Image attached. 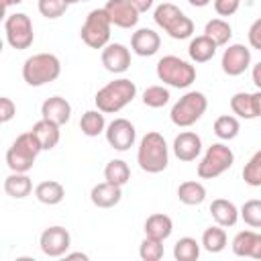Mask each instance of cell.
Masks as SVG:
<instances>
[{
	"instance_id": "5bb4252c",
	"label": "cell",
	"mask_w": 261,
	"mask_h": 261,
	"mask_svg": "<svg viewBox=\"0 0 261 261\" xmlns=\"http://www.w3.org/2000/svg\"><path fill=\"white\" fill-rule=\"evenodd\" d=\"M104 10L108 12L110 20L118 29H133L139 22V10L133 6L130 0H108Z\"/></svg>"
},
{
	"instance_id": "8992f818",
	"label": "cell",
	"mask_w": 261,
	"mask_h": 261,
	"mask_svg": "<svg viewBox=\"0 0 261 261\" xmlns=\"http://www.w3.org/2000/svg\"><path fill=\"white\" fill-rule=\"evenodd\" d=\"M153 18L157 22V27H161L171 39L175 41H184L190 39L194 33V22L190 16H186L175 4L171 2H163L155 8Z\"/></svg>"
},
{
	"instance_id": "f546056e",
	"label": "cell",
	"mask_w": 261,
	"mask_h": 261,
	"mask_svg": "<svg viewBox=\"0 0 261 261\" xmlns=\"http://www.w3.org/2000/svg\"><path fill=\"white\" fill-rule=\"evenodd\" d=\"M212 128H214V135L220 141H232V139H237V135L241 130V122L232 114H222V116H218L214 120V126Z\"/></svg>"
},
{
	"instance_id": "ab89813d",
	"label": "cell",
	"mask_w": 261,
	"mask_h": 261,
	"mask_svg": "<svg viewBox=\"0 0 261 261\" xmlns=\"http://www.w3.org/2000/svg\"><path fill=\"white\" fill-rule=\"evenodd\" d=\"M16 114V104L8 98V96H2L0 98V122H10Z\"/></svg>"
},
{
	"instance_id": "4316f807",
	"label": "cell",
	"mask_w": 261,
	"mask_h": 261,
	"mask_svg": "<svg viewBox=\"0 0 261 261\" xmlns=\"http://www.w3.org/2000/svg\"><path fill=\"white\" fill-rule=\"evenodd\" d=\"M106 118H104V112L102 110H88L82 114L80 118V130L86 135V137H98L100 133L106 130Z\"/></svg>"
},
{
	"instance_id": "cb8c5ba5",
	"label": "cell",
	"mask_w": 261,
	"mask_h": 261,
	"mask_svg": "<svg viewBox=\"0 0 261 261\" xmlns=\"http://www.w3.org/2000/svg\"><path fill=\"white\" fill-rule=\"evenodd\" d=\"M35 198L45 206H55L65 198V188L55 179H45V181L37 184Z\"/></svg>"
},
{
	"instance_id": "8fae6325",
	"label": "cell",
	"mask_w": 261,
	"mask_h": 261,
	"mask_svg": "<svg viewBox=\"0 0 261 261\" xmlns=\"http://www.w3.org/2000/svg\"><path fill=\"white\" fill-rule=\"evenodd\" d=\"M39 247H41L43 255H47V257H63L71 247V234L67 228H63L59 224L49 226L41 232Z\"/></svg>"
},
{
	"instance_id": "5b68a950",
	"label": "cell",
	"mask_w": 261,
	"mask_h": 261,
	"mask_svg": "<svg viewBox=\"0 0 261 261\" xmlns=\"http://www.w3.org/2000/svg\"><path fill=\"white\" fill-rule=\"evenodd\" d=\"M155 71H157L159 82H163L171 88H177V90L179 88H190L196 82V67L190 61H186L177 55L161 57L157 61Z\"/></svg>"
},
{
	"instance_id": "681fc988",
	"label": "cell",
	"mask_w": 261,
	"mask_h": 261,
	"mask_svg": "<svg viewBox=\"0 0 261 261\" xmlns=\"http://www.w3.org/2000/svg\"><path fill=\"white\" fill-rule=\"evenodd\" d=\"M77 2H88V0H67V4H77Z\"/></svg>"
},
{
	"instance_id": "7c38bea8",
	"label": "cell",
	"mask_w": 261,
	"mask_h": 261,
	"mask_svg": "<svg viewBox=\"0 0 261 261\" xmlns=\"http://www.w3.org/2000/svg\"><path fill=\"white\" fill-rule=\"evenodd\" d=\"M104 135H106L108 145H110L114 151H128V149L135 145V141H137V128H135V124H133L130 120H126V118H114V120L106 126Z\"/></svg>"
},
{
	"instance_id": "4fadbf2b",
	"label": "cell",
	"mask_w": 261,
	"mask_h": 261,
	"mask_svg": "<svg viewBox=\"0 0 261 261\" xmlns=\"http://www.w3.org/2000/svg\"><path fill=\"white\" fill-rule=\"evenodd\" d=\"M251 65V49L245 47L243 43H232L224 49L222 59H220V67L226 75L237 77L241 73H245Z\"/></svg>"
},
{
	"instance_id": "f1b7e54d",
	"label": "cell",
	"mask_w": 261,
	"mask_h": 261,
	"mask_svg": "<svg viewBox=\"0 0 261 261\" xmlns=\"http://www.w3.org/2000/svg\"><path fill=\"white\" fill-rule=\"evenodd\" d=\"M202 247L208 253H220V251H224V247H226V230H224V226H220V224L208 226L202 232Z\"/></svg>"
},
{
	"instance_id": "4dcf8cb0",
	"label": "cell",
	"mask_w": 261,
	"mask_h": 261,
	"mask_svg": "<svg viewBox=\"0 0 261 261\" xmlns=\"http://www.w3.org/2000/svg\"><path fill=\"white\" fill-rule=\"evenodd\" d=\"M104 179L110 181V184H114V186H120V188H122V186L130 179V169H128L126 161H122V159H112V161H108L106 167H104Z\"/></svg>"
},
{
	"instance_id": "ac0fdd59",
	"label": "cell",
	"mask_w": 261,
	"mask_h": 261,
	"mask_svg": "<svg viewBox=\"0 0 261 261\" xmlns=\"http://www.w3.org/2000/svg\"><path fill=\"white\" fill-rule=\"evenodd\" d=\"M41 118H47V120L63 126L71 118V104L61 96H51L41 104Z\"/></svg>"
},
{
	"instance_id": "d6a6232c",
	"label": "cell",
	"mask_w": 261,
	"mask_h": 261,
	"mask_svg": "<svg viewBox=\"0 0 261 261\" xmlns=\"http://www.w3.org/2000/svg\"><path fill=\"white\" fill-rule=\"evenodd\" d=\"M230 110L239 116V118H255V110H253V94L249 92H237L230 98Z\"/></svg>"
},
{
	"instance_id": "603a6c76",
	"label": "cell",
	"mask_w": 261,
	"mask_h": 261,
	"mask_svg": "<svg viewBox=\"0 0 261 261\" xmlns=\"http://www.w3.org/2000/svg\"><path fill=\"white\" fill-rule=\"evenodd\" d=\"M216 49H218V45H216L210 37L200 35V37H194V39L190 41L188 55H190V59H192L194 63H206V61H210V59L216 55Z\"/></svg>"
},
{
	"instance_id": "83f0119b",
	"label": "cell",
	"mask_w": 261,
	"mask_h": 261,
	"mask_svg": "<svg viewBox=\"0 0 261 261\" xmlns=\"http://www.w3.org/2000/svg\"><path fill=\"white\" fill-rule=\"evenodd\" d=\"M204 35L210 37L218 47H224V45H228V41L232 37V27L224 18H212L206 22Z\"/></svg>"
},
{
	"instance_id": "f35d334b",
	"label": "cell",
	"mask_w": 261,
	"mask_h": 261,
	"mask_svg": "<svg viewBox=\"0 0 261 261\" xmlns=\"http://www.w3.org/2000/svg\"><path fill=\"white\" fill-rule=\"evenodd\" d=\"M241 6V0H214V10L218 16H232Z\"/></svg>"
},
{
	"instance_id": "3957f363",
	"label": "cell",
	"mask_w": 261,
	"mask_h": 261,
	"mask_svg": "<svg viewBox=\"0 0 261 261\" xmlns=\"http://www.w3.org/2000/svg\"><path fill=\"white\" fill-rule=\"evenodd\" d=\"M61 75V61L53 53H35L22 63V80L33 86H45Z\"/></svg>"
},
{
	"instance_id": "f6af8a7d",
	"label": "cell",
	"mask_w": 261,
	"mask_h": 261,
	"mask_svg": "<svg viewBox=\"0 0 261 261\" xmlns=\"http://www.w3.org/2000/svg\"><path fill=\"white\" fill-rule=\"evenodd\" d=\"M253 110H255V118H261V90L253 94Z\"/></svg>"
},
{
	"instance_id": "60d3db41",
	"label": "cell",
	"mask_w": 261,
	"mask_h": 261,
	"mask_svg": "<svg viewBox=\"0 0 261 261\" xmlns=\"http://www.w3.org/2000/svg\"><path fill=\"white\" fill-rule=\"evenodd\" d=\"M247 39H249V45L257 51H261V18L253 20V24L249 27V33H247Z\"/></svg>"
},
{
	"instance_id": "30bf717a",
	"label": "cell",
	"mask_w": 261,
	"mask_h": 261,
	"mask_svg": "<svg viewBox=\"0 0 261 261\" xmlns=\"http://www.w3.org/2000/svg\"><path fill=\"white\" fill-rule=\"evenodd\" d=\"M4 35L6 41L12 49H29L35 41V31H33V22L24 12H14L8 14L4 20Z\"/></svg>"
},
{
	"instance_id": "9c48e42d",
	"label": "cell",
	"mask_w": 261,
	"mask_h": 261,
	"mask_svg": "<svg viewBox=\"0 0 261 261\" xmlns=\"http://www.w3.org/2000/svg\"><path fill=\"white\" fill-rule=\"evenodd\" d=\"M234 163V153L230 147H226L224 143H212L202 161L198 163V177L200 179H214L218 175H222L224 171H228Z\"/></svg>"
},
{
	"instance_id": "7dc6e473",
	"label": "cell",
	"mask_w": 261,
	"mask_h": 261,
	"mask_svg": "<svg viewBox=\"0 0 261 261\" xmlns=\"http://www.w3.org/2000/svg\"><path fill=\"white\" fill-rule=\"evenodd\" d=\"M188 2H190L194 8H204V6H208L212 0H188Z\"/></svg>"
},
{
	"instance_id": "ba28073f",
	"label": "cell",
	"mask_w": 261,
	"mask_h": 261,
	"mask_svg": "<svg viewBox=\"0 0 261 261\" xmlns=\"http://www.w3.org/2000/svg\"><path fill=\"white\" fill-rule=\"evenodd\" d=\"M110 29H112V20L108 12L104 8H94L88 12L80 29V37L90 49H104L110 43Z\"/></svg>"
},
{
	"instance_id": "bcb514c9",
	"label": "cell",
	"mask_w": 261,
	"mask_h": 261,
	"mask_svg": "<svg viewBox=\"0 0 261 261\" xmlns=\"http://www.w3.org/2000/svg\"><path fill=\"white\" fill-rule=\"evenodd\" d=\"M65 259H82V261H88L90 257L86 253H65Z\"/></svg>"
},
{
	"instance_id": "52a82bcc",
	"label": "cell",
	"mask_w": 261,
	"mask_h": 261,
	"mask_svg": "<svg viewBox=\"0 0 261 261\" xmlns=\"http://www.w3.org/2000/svg\"><path fill=\"white\" fill-rule=\"evenodd\" d=\"M208 108V98L198 92V90H192V92H186L173 106H171V112H169V118L175 126H181V128H188L192 124H196L202 114L206 112Z\"/></svg>"
},
{
	"instance_id": "e575fe53",
	"label": "cell",
	"mask_w": 261,
	"mask_h": 261,
	"mask_svg": "<svg viewBox=\"0 0 261 261\" xmlns=\"http://www.w3.org/2000/svg\"><path fill=\"white\" fill-rule=\"evenodd\" d=\"M169 90L163 86H149L143 92V104L149 108H163L169 102Z\"/></svg>"
},
{
	"instance_id": "6da1fadb",
	"label": "cell",
	"mask_w": 261,
	"mask_h": 261,
	"mask_svg": "<svg viewBox=\"0 0 261 261\" xmlns=\"http://www.w3.org/2000/svg\"><path fill=\"white\" fill-rule=\"evenodd\" d=\"M135 96H137L135 82H130L126 77H118V80L102 86L96 92L94 102H96V108L102 110L104 114H116L124 106H128L135 100Z\"/></svg>"
},
{
	"instance_id": "7bdbcfd3",
	"label": "cell",
	"mask_w": 261,
	"mask_h": 261,
	"mask_svg": "<svg viewBox=\"0 0 261 261\" xmlns=\"http://www.w3.org/2000/svg\"><path fill=\"white\" fill-rule=\"evenodd\" d=\"M133 2V6L143 14V12H147V10H151L153 8V4H155V0H130Z\"/></svg>"
},
{
	"instance_id": "d6986e66",
	"label": "cell",
	"mask_w": 261,
	"mask_h": 261,
	"mask_svg": "<svg viewBox=\"0 0 261 261\" xmlns=\"http://www.w3.org/2000/svg\"><path fill=\"white\" fill-rule=\"evenodd\" d=\"M90 200L96 208H114L122 200V188L114 186L110 181L96 184L90 192Z\"/></svg>"
},
{
	"instance_id": "d590c367",
	"label": "cell",
	"mask_w": 261,
	"mask_h": 261,
	"mask_svg": "<svg viewBox=\"0 0 261 261\" xmlns=\"http://www.w3.org/2000/svg\"><path fill=\"white\" fill-rule=\"evenodd\" d=\"M239 212H241V218L245 220V224H249L251 228H261V200H257V198L247 200Z\"/></svg>"
},
{
	"instance_id": "1f68e13d",
	"label": "cell",
	"mask_w": 261,
	"mask_h": 261,
	"mask_svg": "<svg viewBox=\"0 0 261 261\" xmlns=\"http://www.w3.org/2000/svg\"><path fill=\"white\" fill-rule=\"evenodd\" d=\"M200 247L202 243H198L192 237H181L175 245H173V257L177 261H196L200 257Z\"/></svg>"
},
{
	"instance_id": "9a60e30c",
	"label": "cell",
	"mask_w": 261,
	"mask_h": 261,
	"mask_svg": "<svg viewBox=\"0 0 261 261\" xmlns=\"http://www.w3.org/2000/svg\"><path fill=\"white\" fill-rule=\"evenodd\" d=\"M102 65L110 73H124L130 67V51L122 43H108L102 49Z\"/></svg>"
},
{
	"instance_id": "8d00e7d4",
	"label": "cell",
	"mask_w": 261,
	"mask_h": 261,
	"mask_svg": "<svg viewBox=\"0 0 261 261\" xmlns=\"http://www.w3.org/2000/svg\"><path fill=\"white\" fill-rule=\"evenodd\" d=\"M139 257L143 261H159L163 257V241L153 239V237H145L141 247H139Z\"/></svg>"
},
{
	"instance_id": "c3c4849f",
	"label": "cell",
	"mask_w": 261,
	"mask_h": 261,
	"mask_svg": "<svg viewBox=\"0 0 261 261\" xmlns=\"http://www.w3.org/2000/svg\"><path fill=\"white\" fill-rule=\"evenodd\" d=\"M22 0H2V6H4V10H8L10 6H16V4H20Z\"/></svg>"
},
{
	"instance_id": "7402d4cb",
	"label": "cell",
	"mask_w": 261,
	"mask_h": 261,
	"mask_svg": "<svg viewBox=\"0 0 261 261\" xmlns=\"http://www.w3.org/2000/svg\"><path fill=\"white\" fill-rule=\"evenodd\" d=\"M173 232V220L163 214V212H155L151 216H147L145 220V237H153L159 241L169 239Z\"/></svg>"
},
{
	"instance_id": "44dd1931",
	"label": "cell",
	"mask_w": 261,
	"mask_h": 261,
	"mask_svg": "<svg viewBox=\"0 0 261 261\" xmlns=\"http://www.w3.org/2000/svg\"><path fill=\"white\" fill-rule=\"evenodd\" d=\"M210 214H212L214 222L220 224V226H224V228L234 226L237 220H239V216H241L239 208H237L230 200H226V198H216V200H212V204H210Z\"/></svg>"
},
{
	"instance_id": "836d02e7",
	"label": "cell",
	"mask_w": 261,
	"mask_h": 261,
	"mask_svg": "<svg viewBox=\"0 0 261 261\" xmlns=\"http://www.w3.org/2000/svg\"><path fill=\"white\" fill-rule=\"evenodd\" d=\"M243 179L251 188H259L261 186V149L255 151L251 155V159L245 163V167H243Z\"/></svg>"
},
{
	"instance_id": "e0dca14e",
	"label": "cell",
	"mask_w": 261,
	"mask_h": 261,
	"mask_svg": "<svg viewBox=\"0 0 261 261\" xmlns=\"http://www.w3.org/2000/svg\"><path fill=\"white\" fill-rule=\"evenodd\" d=\"M173 153L179 161H194L202 153V139L194 130H184L173 139Z\"/></svg>"
},
{
	"instance_id": "74e56055",
	"label": "cell",
	"mask_w": 261,
	"mask_h": 261,
	"mask_svg": "<svg viewBox=\"0 0 261 261\" xmlns=\"http://www.w3.org/2000/svg\"><path fill=\"white\" fill-rule=\"evenodd\" d=\"M39 12L45 16V18H49V20H55V18H59V16H63L65 14V10H67V0H39Z\"/></svg>"
},
{
	"instance_id": "ffe728a7",
	"label": "cell",
	"mask_w": 261,
	"mask_h": 261,
	"mask_svg": "<svg viewBox=\"0 0 261 261\" xmlns=\"http://www.w3.org/2000/svg\"><path fill=\"white\" fill-rule=\"evenodd\" d=\"M31 133L37 137V141H39V145H41L43 151H51V149H55L57 143H59V139H61L59 124H55V122H51V120H47V118L37 120V122L33 124Z\"/></svg>"
},
{
	"instance_id": "b9f144b4",
	"label": "cell",
	"mask_w": 261,
	"mask_h": 261,
	"mask_svg": "<svg viewBox=\"0 0 261 261\" xmlns=\"http://www.w3.org/2000/svg\"><path fill=\"white\" fill-rule=\"evenodd\" d=\"M249 257L251 259H259L261 261V234L253 230V237H251V247H249Z\"/></svg>"
},
{
	"instance_id": "ee69618b",
	"label": "cell",
	"mask_w": 261,
	"mask_h": 261,
	"mask_svg": "<svg viewBox=\"0 0 261 261\" xmlns=\"http://www.w3.org/2000/svg\"><path fill=\"white\" fill-rule=\"evenodd\" d=\"M251 77H253V84L257 86V90H261V61H257V63L253 65Z\"/></svg>"
},
{
	"instance_id": "2e32d148",
	"label": "cell",
	"mask_w": 261,
	"mask_h": 261,
	"mask_svg": "<svg viewBox=\"0 0 261 261\" xmlns=\"http://www.w3.org/2000/svg\"><path fill=\"white\" fill-rule=\"evenodd\" d=\"M161 37L153 29H137L130 37V49L139 57H151L159 51Z\"/></svg>"
},
{
	"instance_id": "277c9868",
	"label": "cell",
	"mask_w": 261,
	"mask_h": 261,
	"mask_svg": "<svg viewBox=\"0 0 261 261\" xmlns=\"http://www.w3.org/2000/svg\"><path fill=\"white\" fill-rule=\"evenodd\" d=\"M41 145L37 141V137L29 130L22 133L14 139V143L8 147L6 151V165L10 171H18V173H29L35 165L37 155L41 153Z\"/></svg>"
},
{
	"instance_id": "d4e9b609",
	"label": "cell",
	"mask_w": 261,
	"mask_h": 261,
	"mask_svg": "<svg viewBox=\"0 0 261 261\" xmlns=\"http://www.w3.org/2000/svg\"><path fill=\"white\" fill-rule=\"evenodd\" d=\"M4 192L14 200H22L33 192V181H31V177L27 173L12 171L4 179Z\"/></svg>"
},
{
	"instance_id": "484cf974",
	"label": "cell",
	"mask_w": 261,
	"mask_h": 261,
	"mask_svg": "<svg viewBox=\"0 0 261 261\" xmlns=\"http://www.w3.org/2000/svg\"><path fill=\"white\" fill-rule=\"evenodd\" d=\"M177 198L186 206H200L206 200V188H204V184L194 181V179L181 181L177 188Z\"/></svg>"
},
{
	"instance_id": "7a4b0ae2",
	"label": "cell",
	"mask_w": 261,
	"mask_h": 261,
	"mask_svg": "<svg viewBox=\"0 0 261 261\" xmlns=\"http://www.w3.org/2000/svg\"><path fill=\"white\" fill-rule=\"evenodd\" d=\"M137 163L147 173H161L167 167L169 149L163 135H159L157 130H151L141 139L139 151H137Z\"/></svg>"
}]
</instances>
